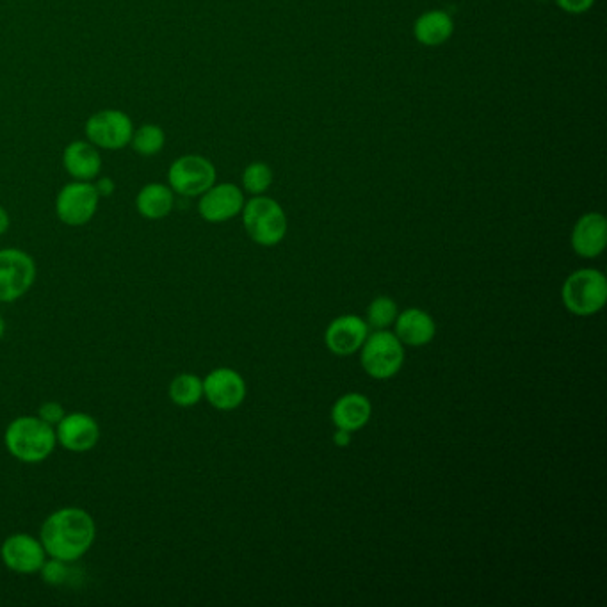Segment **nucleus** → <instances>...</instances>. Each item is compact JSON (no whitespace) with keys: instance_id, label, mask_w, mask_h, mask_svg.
<instances>
[{"instance_id":"f257e3e1","label":"nucleus","mask_w":607,"mask_h":607,"mask_svg":"<svg viewBox=\"0 0 607 607\" xmlns=\"http://www.w3.org/2000/svg\"><path fill=\"white\" fill-rule=\"evenodd\" d=\"M97 526L90 513L66 506L50 513L40 529V542L50 558L73 563L86 556L95 542Z\"/></svg>"},{"instance_id":"f03ea898","label":"nucleus","mask_w":607,"mask_h":607,"mask_svg":"<svg viewBox=\"0 0 607 607\" xmlns=\"http://www.w3.org/2000/svg\"><path fill=\"white\" fill-rule=\"evenodd\" d=\"M4 444L18 462L40 463L56 449V428L41 421L38 415H22L9 422Z\"/></svg>"},{"instance_id":"7ed1b4c3","label":"nucleus","mask_w":607,"mask_h":607,"mask_svg":"<svg viewBox=\"0 0 607 607\" xmlns=\"http://www.w3.org/2000/svg\"><path fill=\"white\" fill-rule=\"evenodd\" d=\"M561 300L574 316L588 317L600 312L607 301V280L597 269H579L568 276Z\"/></svg>"},{"instance_id":"20e7f679","label":"nucleus","mask_w":607,"mask_h":607,"mask_svg":"<svg viewBox=\"0 0 607 607\" xmlns=\"http://www.w3.org/2000/svg\"><path fill=\"white\" fill-rule=\"evenodd\" d=\"M243 223L246 234L260 246H276L287 234V218L280 203L268 196H255L244 203Z\"/></svg>"},{"instance_id":"39448f33","label":"nucleus","mask_w":607,"mask_h":607,"mask_svg":"<svg viewBox=\"0 0 607 607\" xmlns=\"http://www.w3.org/2000/svg\"><path fill=\"white\" fill-rule=\"evenodd\" d=\"M360 362L374 380H390L405 364V349L396 333L376 330L373 335H367L360 348Z\"/></svg>"},{"instance_id":"423d86ee","label":"nucleus","mask_w":607,"mask_h":607,"mask_svg":"<svg viewBox=\"0 0 607 607\" xmlns=\"http://www.w3.org/2000/svg\"><path fill=\"white\" fill-rule=\"evenodd\" d=\"M134 123L129 114L120 109H102L91 114L84 125V134L91 145L106 152H120L130 145Z\"/></svg>"},{"instance_id":"0eeeda50","label":"nucleus","mask_w":607,"mask_h":607,"mask_svg":"<svg viewBox=\"0 0 607 607\" xmlns=\"http://www.w3.org/2000/svg\"><path fill=\"white\" fill-rule=\"evenodd\" d=\"M216 175V166L207 157L182 155L168 168V186L175 195L196 198L216 184Z\"/></svg>"},{"instance_id":"6e6552de","label":"nucleus","mask_w":607,"mask_h":607,"mask_svg":"<svg viewBox=\"0 0 607 607\" xmlns=\"http://www.w3.org/2000/svg\"><path fill=\"white\" fill-rule=\"evenodd\" d=\"M36 280V262L18 248L0 250V303L20 300Z\"/></svg>"},{"instance_id":"1a4fd4ad","label":"nucleus","mask_w":607,"mask_h":607,"mask_svg":"<svg viewBox=\"0 0 607 607\" xmlns=\"http://www.w3.org/2000/svg\"><path fill=\"white\" fill-rule=\"evenodd\" d=\"M100 196L93 182L72 180L56 196V216L66 227H84L95 218Z\"/></svg>"},{"instance_id":"9d476101","label":"nucleus","mask_w":607,"mask_h":607,"mask_svg":"<svg viewBox=\"0 0 607 607\" xmlns=\"http://www.w3.org/2000/svg\"><path fill=\"white\" fill-rule=\"evenodd\" d=\"M203 397L219 412H234L246 399V381L234 369L219 367L205 376Z\"/></svg>"},{"instance_id":"9b49d317","label":"nucleus","mask_w":607,"mask_h":607,"mask_svg":"<svg viewBox=\"0 0 607 607\" xmlns=\"http://www.w3.org/2000/svg\"><path fill=\"white\" fill-rule=\"evenodd\" d=\"M0 558L11 572L31 575L40 572L43 563L47 561V552L40 540L25 533H17L4 540L0 547Z\"/></svg>"},{"instance_id":"f8f14e48","label":"nucleus","mask_w":607,"mask_h":607,"mask_svg":"<svg viewBox=\"0 0 607 607\" xmlns=\"http://www.w3.org/2000/svg\"><path fill=\"white\" fill-rule=\"evenodd\" d=\"M243 191L235 184H214L198 202V212L207 223H225L243 212Z\"/></svg>"},{"instance_id":"ddd939ff","label":"nucleus","mask_w":607,"mask_h":607,"mask_svg":"<svg viewBox=\"0 0 607 607\" xmlns=\"http://www.w3.org/2000/svg\"><path fill=\"white\" fill-rule=\"evenodd\" d=\"M56 438L70 453H88L100 440V426L88 413H68L56 426Z\"/></svg>"},{"instance_id":"4468645a","label":"nucleus","mask_w":607,"mask_h":607,"mask_svg":"<svg viewBox=\"0 0 607 607\" xmlns=\"http://www.w3.org/2000/svg\"><path fill=\"white\" fill-rule=\"evenodd\" d=\"M369 335V326L362 317L340 316L333 319L324 333V342L333 355L349 357L360 351Z\"/></svg>"},{"instance_id":"2eb2a0df","label":"nucleus","mask_w":607,"mask_h":607,"mask_svg":"<svg viewBox=\"0 0 607 607\" xmlns=\"http://www.w3.org/2000/svg\"><path fill=\"white\" fill-rule=\"evenodd\" d=\"M102 154L88 139H77L63 150V168L68 177L81 182H93L102 173Z\"/></svg>"},{"instance_id":"dca6fc26","label":"nucleus","mask_w":607,"mask_h":607,"mask_svg":"<svg viewBox=\"0 0 607 607\" xmlns=\"http://www.w3.org/2000/svg\"><path fill=\"white\" fill-rule=\"evenodd\" d=\"M607 221L599 212L584 214L575 223L572 248L583 259H597L606 250Z\"/></svg>"},{"instance_id":"f3484780","label":"nucleus","mask_w":607,"mask_h":607,"mask_svg":"<svg viewBox=\"0 0 607 607\" xmlns=\"http://www.w3.org/2000/svg\"><path fill=\"white\" fill-rule=\"evenodd\" d=\"M396 337L401 344L421 348L426 346L437 335V324L428 312L421 308H406L405 312L397 314Z\"/></svg>"},{"instance_id":"a211bd4d","label":"nucleus","mask_w":607,"mask_h":607,"mask_svg":"<svg viewBox=\"0 0 607 607\" xmlns=\"http://www.w3.org/2000/svg\"><path fill=\"white\" fill-rule=\"evenodd\" d=\"M373 415V405L367 397L351 392L337 399L332 408V422L335 428L355 433L358 429L367 426Z\"/></svg>"},{"instance_id":"6ab92c4d","label":"nucleus","mask_w":607,"mask_h":607,"mask_svg":"<svg viewBox=\"0 0 607 607\" xmlns=\"http://www.w3.org/2000/svg\"><path fill=\"white\" fill-rule=\"evenodd\" d=\"M175 207V193L168 184L150 182L139 189L136 196V211L141 218L150 221L168 218Z\"/></svg>"},{"instance_id":"aec40b11","label":"nucleus","mask_w":607,"mask_h":607,"mask_svg":"<svg viewBox=\"0 0 607 607\" xmlns=\"http://www.w3.org/2000/svg\"><path fill=\"white\" fill-rule=\"evenodd\" d=\"M453 18L447 15L446 11H428L422 17L417 18L413 33L415 38L426 47H438L446 43L453 36Z\"/></svg>"},{"instance_id":"412c9836","label":"nucleus","mask_w":607,"mask_h":607,"mask_svg":"<svg viewBox=\"0 0 607 607\" xmlns=\"http://www.w3.org/2000/svg\"><path fill=\"white\" fill-rule=\"evenodd\" d=\"M132 150L141 157H155L161 154L166 146V132L155 123H143L138 129H134L130 145Z\"/></svg>"},{"instance_id":"4be33fe9","label":"nucleus","mask_w":607,"mask_h":607,"mask_svg":"<svg viewBox=\"0 0 607 607\" xmlns=\"http://www.w3.org/2000/svg\"><path fill=\"white\" fill-rule=\"evenodd\" d=\"M170 399L180 408L198 405L203 397V380L196 374H179L170 383Z\"/></svg>"},{"instance_id":"5701e85b","label":"nucleus","mask_w":607,"mask_h":607,"mask_svg":"<svg viewBox=\"0 0 607 607\" xmlns=\"http://www.w3.org/2000/svg\"><path fill=\"white\" fill-rule=\"evenodd\" d=\"M397 303L389 296H378L371 301L367 308V323L374 330H387L389 326L396 323Z\"/></svg>"},{"instance_id":"b1692460","label":"nucleus","mask_w":607,"mask_h":607,"mask_svg":"<svg viewBox=\"0 0 607 607\" xmlns=\"http://www.w3.org/2000/svg\"><path fill=\"white\" fill-rule=\"evenodd\" d=\"M273 184V171L264 162H251L243 173V187L250 195H264Z\"/></svg>"},{"instance_id":"393cba45","label":"nucleus","mask_w":607,"mask_h":607,"mask_svg":"<svg viewBox=\"0 0 607 607\" xmlns=\"http://www.w3.org/2000/svg\"><path fill=\"white\" fill-rule=\"evenodd\" d=\"M40 572L43 575L45 583L65 584L68 575H70V568H68V563H65V561L52 558L50 561L43 563Z\"/></svg>"},{"instance_id":"a878e982","label":"nucleus","mask_w":607,"mask_h":607,"mask_svg":"<svg viewBox=\"0 0 607 607\" xmlns=\"http://www.w3.org/2000/svg\"><path fill=\"white\" fill-rule=\"evenodd\" d=\"M65 408L56 403V401H49V403H43L40 406V412H38V417H40L41 421L47 422L50 426H54L56 428L59 421L65 417Z\"/></svg>"},{"instance_id":"bb28decb","label":"nucleus","mask_w":607,"mask_h":607,"mask_svg":"<svg viewBox=\"0 0 607 607\" xmlns=\"http://www.w3.org/2000/svg\"><path fill=\"white\" fill-rule=\"evenodd\" d=\"M556 2H558L559 8L565 9L567 13L579 15V13L588 11L593 6L595 0H556Z\"/></svg>"},{"instance_id":"cd10ccee","label":"nucleus","mask_w":607,"mask_h":607,"mask_svg":"<svg viewBox=\"0 0 607 607\" xmlns=\"http://www.w3.org/2000/svg\"><path fill=\"white\" fill-rule=\"evenodd\" d=\"M93 186L97 189L100 198H109L116 191V184H114V180L111 177H97V179L93 180Z\"/></svg>"},{"instance_id":"c85d7f7f","label":"nucleus","mask_w":607,"mask_h":607,"mask_svg":"<svg viewBox=\"0 0 607 607\" xmlns=\"http://www.w3.org/2000/svg\"><path fill=\"white\" fill-rule=\"evenodd\" d=\"M333 442L339 447H346L351 444V433L344 431V429H337L335 435H333Z\"/></svg>"},{"instance_id":"c756f323","label":"nucleus","mask_w":607,"mask_h":607,"mask_svg":"<svg viewBox=\"0 0 607 607\" xmlns=\"http://www.w3.org/2000/svg\"><path fill=\"white\" fill-rule=\"evenodd\" d=\"M9 225H11V218H9L8 211L0 205V235H4L8 232Z\"/></svg>"},{"instance_id":"7c9ffc66","label":"nucleus","mask_w":607,"mask_h":607,"mask_svg":"<svg viewBox=\"0 0 607 607\" xmlns=\"http://www.w3.org/2000/svg\"><path fill=\"white\" fill-rule=\"evenodd\" d=\"M4 332H6V323H4V319L0 316V339L4 337Z\"/></svg>"},{"instance_id":"2f4dec72","label":"nucleus","mask_w":607,"mask_h":607,"mask_svg":"<svg viewBox=\"0 0 607 607\" xmlns=\"http://www.w3.org/2000/svg\"><path fill=\"white\" fill-rule=\"evenodd\" d=\"M542 2H545V0H542Z\"/></svg>"}]
</instances>
